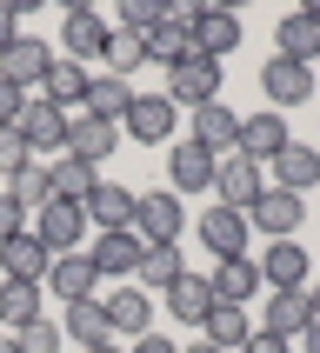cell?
I'll use <instances>...</instances> for the list:
<instances>
[{
	"label": "cell",
	"mask_w": 320,
	"mask_h": 353,
	"mask_svg": "<svg viewBox=\"0 0 320 353\" xmlns=\"http://www.w3.org/2000/svg\"><path fill=\"white\" fill-rule=\"evenodd\" d=\"M140 234L127 227V234H94V247H87V260H94L100 280H120V274H140Z\"/></svg>",
	"instance_id": "obj_21"
},
{
	"label": "cell",
	"mask_w": 320,
	"mask_h": 353,
	"mask_svg": "<svg viewBox=\"0 0 320 353\" xmlns=\"http://www.w3.org/2000/svg\"><path fill=\"white\" fill-rule=\"evenodd\" d=\"M194 227H200V247H207L214 260H234V254H247V247H254V227H247V214L220 207V200L194 220Z\"/></svg>",
	"instance_id": "obj_8"
},
{
	"label": "cell",
	"mask_w": 320,
	"mask_h": 353,
	"mask_svg": "<svg viewBox=\"0 0 320 353\" xmlns=\"http://www.w3.org/2000/svg\"><path fill=\"white\" fill-rule=\"evenodd\" d=\"M0 194H7V200H20L27 214H40V207L54 200V180H47V160H27V167H14Z\"/></svg>",
	"instance_id": "obj_34"
},
{
	"label": "cell",
	"mask_w": 320,
	"mask_h": 353,
	"mask_svg": "<svg viewBox=\"0 0 320 353\" xmlns=\"http://www.w3.org/2000/svg\"><path fill=\"white\" fill-rule=\"evenodd\" d=\"M180 274H187V260H180V240H174V247H147V254H140V294H167Z\"/></svg>",
	"instance_id": "obj_35"
},
{
	"label": "cell",
	"mask_w": 320,
	"mask_h": 353,
	"mask_svg": "<svg viewBox=\"0 0 320 353\" xmlns=\"http://www.w3.org/2000/svg\"><path fill=\"white\" fill-rule=\"evenodd\" d=\"M260 100H267L274 114L307 107V100H314V67H300V60H287V54H267L260 60Z\"/></svg>",
	"instance_id": "obj_2"
},
{
	"label": "cell",
	"mask_w": 320,
	"mask_h": 353,
	"mask_svg": "<svg viewBox=\"0 0 320 353\" xmlns=\"http://www.w3.org/2000/svg\"><path fill=\"white\" fill-rule=\"evenodd\" d=\"M274 54L314 67V54H320V7H300V14L280 20V27H274Z\"/></svg>",
	"instance_id": "obj_24"
},
{
	"label": "cell",
	"mask_w": 320,
	"mask_h": 353,
	"mask_svg": "<svg viewBox=\"0 0 320 353\" xmlns=\"http://www.w3.org/2000/svg\"><path fill=\"white\" fill-rule=\"evenodd\" d=\"M120 147V127L114 120H94V114H67V154L87 160V167H100V160H114Z\"/></svg>",
	"instance_id": "obj_13"
},
{
	"label": "cell",
	"mask_w": 320,
	"mask_h": 353,
	"mask_svg": "<svg viewBox=\"0 0 320 353\" xmlns=\"http://www.w3.org/2000/svg\"><path fill=\"white\" fill-rule=\"evenodd\" d=\"M200 334H207V347H220V353H240L247 347V334H254V320H247V307H207V320H200Z\"/></svg>",
	"instance_id": "obj_31"
},
{
	"label": "cell",
	"mask_w": 320,
	"mask_h": 353,
	"mask_svg": "<svg viewBox=\"0 0 320 353\" xmlns=\"http://www.w3.org/2000/svg\"><path fill=\"white\" fill-rule=\"evenodd\" d=\"M60 54L80 60V67L94 54H107V20H100L94 7H67V20H60Z\"/></svg>",
	"instance_id": "obj_16"
},
{
	"label": "cell",
	"mask_w": 320,
	"mask_h": 353,
	"mask_svg": "<svg viewBox=\"0 0 320 353\" xmlns=\"http://www.w3.org/2000/svg\"><path fill=\"white\" fill-rule=\"evenodd\" d=\"M40 314H47V307H40V280H0V327H7V334L34 327Z\"/></svg>",
	"instance_id": "obj_29"
},
{
	"label": "cell",
	"mask_w": 320,
	"mask_h": 353,
	"mask_svg": "<svg viewBox=\"0 0 320 353\" xmlns=\"http://www.w3.org/2000/svg\"><path fill=\"white\" fill-rule=\"evenodd\" d=\"M127 107H134V80H114V74H94L87 80V107L80 114H94V120H127Z\"/></svg>",
	"instance_id": "obj_30"
},
{
	"label": "cell",
	"mask_w": 320,
	"mask_h": 353,
	"mask_svg": "<svg viewBox=\"0 0 320 353\" xmlns=\"http://www.w3.org/2000/svg\"><path fill=\"white\" fill-rule=\"evenodd\" d=\"M27 234H34L47 254H80V240H87V214H80L74 200H47Z\"/></svg>",
	"instance_id": "obj_6"
},
{
	"label": "cell",
	"mask_w": 320,
	"mask_h": 353,
	"mask_svg": "<svg viewBox=\"0 0 320 353\" xmlns=\"http://www.w3.org/2000/svg\"><path fill=\"white\" fill-rule=\"evenodd\" d=\"M240 353H287V340H280V334H267V327H254Z\"/></svg>",
	"instance_id": "obj_43"
},
{
	"label": "cell",
	"mask_w": 320,
	"mask_h": 353,
	"mask_svg": "<svg viewBox=\"0 0 320 353\" xmlns=\"http://www.w3.org/2000/svg\"><path fill=\"white\" fill-rule=\"evenodd\" d=\"M47 267H54V254H47L34 234L0 240V274H7V280H47Z\"/></svg>",
	"instance_id": "obj_28"
},
{
	"label": "cell",
	"mask_w": 320,
	"mask_h": 353,
	"mask_svg": "<svg viewBox=\"0 0 320 353\" xmlns=\"http://www.w3.org/2000/svg\"><path fill=\"white\" fill-rule=\"evenodd\" d=\"M20 107H27V94H20V87H7V80H0V127H14V120H20Z\"/></svg>",
	"instance_id": "obj_42"
},
{
	"label": "cell",
	"mask_w": 320,
	"mask_h": 353,
	"mask_svg": "<svg viewBox=\"0 0 320 353\" xmlns=\"http://www.w3.org/2000/svg\"><path fill=\"white\" fill-rule=\"evenodd\" d=\"M60 340H67V334H60V320L40 314L34 327H20V334H14V347H20V353H60Z\"/></svg>",
	"instance_id": "obj_38"
},
{
	"label": "cell",
	"mask_w": 320,
	"mask_h": 353,
	"mask_svg": "<svg viewBox=\"0 0 320 353\" xmlns=\"http://www.w3.org/2000/svg\"><path fill=\"white\" fill-rule=\"evenodd\" d=\"M14 234H27V207L0 194V240H14Z\"/></svg>",
	"instance_id": "obj_41"
},
{
	"label": "cell",
	"mask_w": 320,
	"mask_h": 353,
	"mask_svg": "<svg viewBox=\"0 0 320 353\" xmlns=\"http://www.w3.org/2000/svg\"><path fill=\"white\" fill-rule=\"evenodd\" d=\"M87 353H127V347H114V340H107V347H87Z\"/></svg>",
	"instance_id": "obj_50"
},
{
	"label": "cell",
	"mask_w": 320,
	"mask_h": 353,
	"mask_svg": "<svg viewBox=\"0 0 320 353\" xmlns=\"http://www.w3.org/2000/svg\"><path fill=\"white\" fill-rule=\"evenodd\" d=\"M214 167L220 160L207 154V147H194V140H174V147H167V187H174V194H207V187H214Z\"/></svg>",
	"instance_id": "obj_12"
},
{
	"label": "cell",
	"mask_w": 320,
	"mask_h": 353,
	"mask_svg": "<svg viewBox=\"0 0 320 353\" xmlns=\"http://www.w3.org/2000/svg\"><path fill=\"white\" fill-rule=\"evenodd\" d=\"M174 127H180V107L167 94H134V107L120 120V134L140 140V147H174Z\"/></svg>",
	"instance_id": "obj_4"
},
{
	"label": "cell",
	"mask_w": 320,
	"mask_h": 353,
	"mask_svg": "<svg viewBox=\"0 0 320 353\" xmlns=\"http://www.w3.org/2000/svg\"><path fill=\"white\" fill-rule=\"evenodd\" d=\"M87 67L80 60H67V54H54V67H47V80H40V100L47 107H60V114H80L87 107Z\"/></svg>",
	"instance_id": "obj_17"
},
{
	"label": "cell",
	"mask_w": 320,
	"mask_h": 353,
	"mask_svg": "<svg viewBox=\"0 0 320 353\" xmlns=\"http://www.w3.org/2000/svg\"><path fill=\"white\" fill-rule=\"evenodd\" d=\"M187 54H194V34H187L180 20H160L154 34H147V60H154V67H180Z\"/></svg>",
	"instance_id": "obj_36"
},
{
	"label": "cell",
	"mask_w": 320,
	"mask_h": 353,
	"mask_svg": "<svg viewBox=\"0 0 320 353\" xmlns=\"http://www.w3.org/2000/svg\"><path fill=\"white\" fill-rule=\"evenodd\" d=\"M260 194H267V174H260L254 160L227 154V160L214 167V200H220V207H234V214H247V207H254Z\"/></svg>",
	"instance_id": "obj_10"
},
{
	"label": "cell",
	"mask_w": 320,
	"mask_h": 353,
	"mask_svg": "<svg viewBox=\"0 0 320 353\" xmlns=\"http://www.w3.org/2000/svg\"><path fill=\"white\" fill-rule=\"evenodd\" d=\"M47 67H54V47L47 40H34V34H20L7 54H0V80L7 87H20V94H34L40 80H47Z\"/></svg>",
	"instance_id": "obj_11"
},
{
	"label": "cell",
	"mask_w": 320,
	"mask_h": 353,
	"mask_svg": "<svg viewBox=\"0 0 320 353\" xmlns=\"http://www.w3.org/2000/svg\"><path fill=\"white\" fill-rule=\"evenodd\" d=\"M300 220H307V200H300V194H280V187H267V194L247 207V227L267 234V240H294Z\"/></svg>",
	"instance_id": "obj_9"
},
{
	"label": "cell",
	"mask_w": 320,
	"mask_h": 353,
	"mask_svg": "<svg viewBox=\"0 0 320 353\" xmlns=\"http://www.w3.org/2000/svg\"><path fill=\"white\" fill-rule=\"evenodd\" d=\"M194 54L220 60V54H234L240 47V14H227V7H194Z\"/></svg>",
	"instance_id": "obj_19"
},
{
	"label": "cell",
	"mask_w": 320,
	"mask_h": 353,
	"mask_svg": "<svg viewBox=\"0 0 320 353\" xmlns=\"http://www.w3.org/2000/svg\"><path fill=\"white\" fill-rule=\"evenodd\" d=\"M80 214H87V227H94V234H127V227H134V194H127V187H114V180H100L94 194L80 200Z\"/></svg>",
	"instance_id": "obj_14"
},
{
	"label": "cell",
	"mask_w": 320,
	"mask_h": 353,
	"mask_svg": "<svg viewBox=\"0 0 320 353\" xmlns=\"http://www.w3.org/2000/svg\"><path fill=\"white\" fill-rule=\"evenodd\" d=\"M100 307H107V327H114V334H127V340L154 334V294H140V287H114Z\"/></svg>",
	"instance_id": "obj_22"
},
{
	"label": "cell",
	"mask_w": 320,
	"mask_h": 353,
	"mask_svg": "<svg viewBox=\"0 0 320 353\" xmlns=\"http://www.w3.org/2000/svg\"><path fill=\"white\" fill-rule=\"evenodd\" d=\"M127 353H180V347H174V340H167V334H140V340H134V347H127Z\"/></svg>",
	"instance_id": "obj_45"
},
{
	"label": "cell",
	"mask_w": 320,
	"mask_h": 353,
	"mask_svg": "<svg viewBox=\"0 0 320 353\" xmlns=\"http://www.w3.org/2000/svg\"><path fill=\"white\" fill-rule=\"evenodd\" d=\"M254 267H260V287L294 294V287H307V267L314 260L300 254V240H267V260H254Z\"/></svg>",
	"instance_id": "obj_15"
},
{
	"label": "cell",
	"mask_w": 320,
	"mask_h": 353,
	"mask_svg": "<svg viewBox=\"0 0 320 353\" xmlns=\"http://www.w3.org/2000/svg\"><path fill=\"white\" fill-rule=\"evenodd\" d=\"M27 160H34V154H27V140H20L14 127H0V180L14 174V167H27Z\"/></svg>",
	"instance_id": "obj_40"
},
{
	"label": "cell",
	"mask_w": 320,
	"mask_h": 353,
	"mask_svg": "<svg viewBox=\"0 0 320 353\" xmlns=\"http://www.w3.org/2000/svg\"><path fill=\"white\" fill-rule=\"evenodd\" d=\"M47 180H54V200H87L100 187V167H87V160H74V154H60V160H47Z\"/></svg>",
	"instance_id": "obj_33"
},
{
	"label": "cell",
	"mask_w": 320,
	"mask_h": 353,
	"mask_svg": "<svg viewBox=\"0 0 320 353\" xmlns=\"http://www.w3.org/2000/svg\"><path fill=\"white\" fill-rule=\"evenodd\" d=\"M307 307H314V320H320V280H307Z\"/></svg>",
	"instance_id": "obj_47"
},
{
	"label": "cell",
	"mask_w": 320,
	"mask_h": 353,
	"mask_svg": "<svg viewBox=\"0 0 320 353\" xmlns=\"http://www.w3.org/2000/svg\"><path fill=\"white\" fill-rule=\"evenodd\" d=\"M254 327H267V334H280V340H300L307 327H314L307 287H294V294H267V320H254Z\"/></svg>",
	"instance_id": "obj_26"
},
{
	"label": "cell",
	"mask_w": 320,
	"mask_h": 353,
	"mask_svg": "<svg viewBox=\"0 0 320 353\" xmlns=\"http://www.w3.org/2000/svg\"><path fill=\"white\" fill-rule=\"evenodd\" d=\"M134 67H147V40L114 27V34H107V74H114V80H134Z\"/></svg>",
	"instance_id": "obj_37"
},
{
	"label": "cell",
	"mask_w": 320,
	"mask_h": 353,
	"mask_svg": "<svg viewBox=\"0 0 320 353\" xmlns=\"http://www.w3.org/2000/svg\"><path fill=\"white\" fill-rule=\"evenodd\" d=\"M14 134L27 140V154H47V160H60L67 154V114L60 107H47V100H34L27 94V107H20V120H14Z\"/></svg>",
	"instance_id": "obj_5"
},
{
	"label": "cell",
	"mask_w": 320,
	"mask_h": 353,
	"mask_svg": "<svg viewBox=\"0 0 320 353\" xmlns=\"http://www.w3.org/2000/svg\"><path fill=\"white\" fill-rule=\"evenodd\" d=\"M220 80H227V67H220V60H207V54H187L180 67H167V100L194 114V107L220 100Z\"/></svg>",
	"instance_id": "obj_3"
},
{
	"label": "cell",
	"mask_w": 320,
	"mask_h": 353,
	"mask_svg": "<svg viewBox=\"0 0 320 353\" xmlns=\"http://www.w3.org/2000/svg\"><path fill=\"white\" fill-rule=\"evenodd\" d=\"M47 280H54V294L67 300V307H74V300H94V294H100V274H94V260H87V247H80V254H54Z\"/></svg>",
	"instance_id": "obj_25"
},
{
	"label": "cell",
	"mask_w": 320,
	"mask_h": 353,
	"mask_svg": "<svg viewBox=\"0 0 320 353\" xmlns=\"http://www.w3.org/2000/svg\"><path fill=\"white\" fill-rule=\"evenodd\" d=\"M134 234H140V247H174V240L187 234V207H180L174 187L134 194Z\"/></svg>",
	"instance_id": "obj_1"
},
{
	"label": "cell",
	"mask_w": 320,
	"mask_h": 353,
	"mask_svg": "<svg viewBox=\"0 0 320 353\" xmlns=\"http://www.w3.org/2000/svg\"><path fill=\"white\" fill-rule=\"evenodd\" d=\"M20 40V7H0V54Z\"/></svg>",
	"instance_id": "obj_44"
},
{
	"label": "cell",
	"mask_w": 320,
	"mask_h": 353,
	"mask_svg": "<svg viewBox=\"0 0 320 353\" xmlns=\"http://www.w3.org/2000/svg\"><path fill=\"white\" fill-rule=\"evenodd\" d=\"M180 353H220V347H207V340H194V347H180Z\"/></svg>",
	"instance_id": "obj_48"
},
{
	"label": "cell",
	"mask_w": 320,
	"mask_h": 353,
	"mask_svg": "<svg viewBox=\"0 0 320 353\" xmlns=\"http://www.w3.org/2000/svg\"><path fill=\"white\" fill-rule=\"evenodd\" d=\"M274 187H280V194H307V187H320V147L287 140V147L274 154Z\"/></svg>",
	"instance_id": "obj_23"
},
{
	"label": "cell",
	"mask_w": 320,
	"mask_h": 353,
	"mask_svg": "<svg viewBox=\"0 0 320 353\" xmlns=\"http://www.w3.org/2000/svg\"><path fill=\"white\" fill-rule=\"evenodd\" d=\"M0 353H20V347H14V334H0Z\"/></svg>",
	"instance_id": "obj_49"
},
{
	"label": "cell",
	"mask_w": 320,
	"mask_h": 353,
	"mask_svg": "<svg viewBox=\"0 0 320 353\" xmlns=\"http://www.w3.org/2000/svg\"><path fill=\"white\" fill-rule=\"evenodd\" d=\"M207 287H214V300H220V307H247V300L260 294V267H254V254L214 260V274H207Z\"/></svg>",
	"instance_id": "obj_18"
},
{
	"label": "cell",
	"mask_w": 320,
	"mask_h": 353,
	"mask_svg": "<svg viewBox=\"0 0 320 353\" xmlns=\"http://www.w3.org/2000/svg\"><path fill=\"white\" fill-rule=\"evenodd\" d=\"M287 140H294V134H287V114L260 107V114H247V120H240V140H234V154H240V160H254L260 174H267V167H274V154L287 147Z\"/></svg>",
	"instance_id": "obj_7"
},
{
	"label": "cell",
	"mask_w": 320,
	"mask_h": 353,
	"mask_svg": "<svg viewBox=\"0 0 320 353\" xmlns=\"http://www.w3.org/2000/svg\"><path fill=\"white\" fill-rule=\"evenodd\" d=\"M160 20H167V7H160V0H127V7H120V34H154Z\"/></svg>",
	"instance_id": "obj_39"
},
{
	"label": "cell",
	"mask_w": 320,
	"mask_h": 353,
	"mask_svg": "<svg viewBox=\"0 0 320 353\" xmlns=\"http://www.w3.org/2000/svg\"><path fill=\"white\" fill-rule=\"evenodd\" d=\"M60 334L74 340L80 353H87V347H107V340H114V327H107L100 294H94V300H74V307H67V320H60Z\"/></svg>",
	"instance_id": "obj_27"
},
{
	"label": "cell",
	"mask_w": 320,
	"mask_h": 353,
	"mask_svg": "<svg viewBox=\"0 0 320 353\" xmlns=\"http://www.w3.org/2000/svg\"><path fill=\"white\" fill-rule=\"evenodd\" d=\"M300 353H320V320L307 327V334H300Z\"/></svg>",
	"instance_id": "obj_46"
},
{
	"label": "cell",
	"mask_w": 320,
	"mask_h": 353,
	"mask_svg": "<svg viewBox=\"0 0 320 353\" xmlns=\"http://www.w3.org/2000/svg\"><path fill=\"white\" fill-rule=\"evenodd\" d=\"M207 307H214V287H207V274H194V267H187V274L167 287V314L187 320V327H200V320H207Z\"/></svg>",
	"instance_id": "obj_32"
},
{
	"label": "cell",
	"mask_w": 320,
	"mask_h": 353,
	"mask_svg": "<svg viewBox=\"0 0 320 353\" xmlns=\"http://www.w3.org/2000/svg\"><path fill=\"white\" fill-rule=\"evenodd\" d=\"M194 147H207L214 160H227L234 154V140H240V114L234 107H220V100H207V107H194Z\"/></svg>",
	"instance_id": "obj_20"
}]
</instances>
